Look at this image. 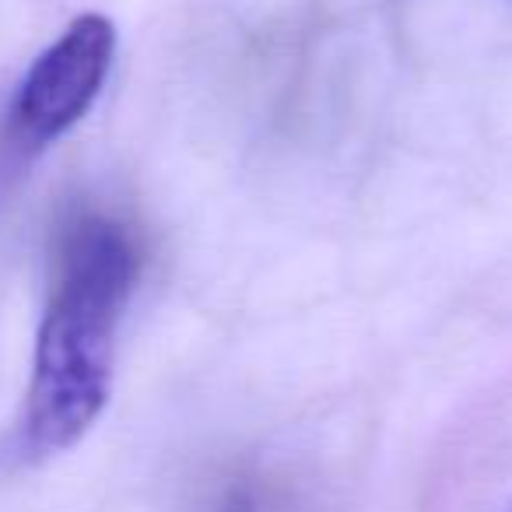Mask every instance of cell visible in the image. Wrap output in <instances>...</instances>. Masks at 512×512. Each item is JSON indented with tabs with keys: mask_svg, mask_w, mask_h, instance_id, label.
<instances>
[{
	"mask_svg": "<svg viewBox=\"0 0 512 512\" xmlns=\"http://www.w3.org/2000/svg\"><path fill=\"white\" fill-rule=\"evenodd\" d=\"M134 281L137 249L127 228L102 214L67 228L36 334L25 404L0 442L4 474L39 467L99 421L113 390L116 327Z\"/></svg>",
	"mask_w": 512,
	"mask_h": 512,
	"instance_id": "1",
	"label": "cell"
},
{
	"mask_svg": "<svg viewBox=\"0 0 512 512\" xmlns=\"http://www.w3.org/2000/svg\"><path fill=\"white\" fill-rule=\"evenodd\" d=\"M116 57V29L106 15H78L57 43H50L25 78L4 113V130L22 155H36L85 120L99 99Z\"/></svg>",
	"mask_w": 512,
	"mask_h": 512,
	"instance_id": "2",
	"label": "cell"
},
{
	"mask_svg": "<svg viewBox=\"0 0 512 512\" xmlns=\"http://www.w3.org/2000/svg\"><path fill=\"white\" fill-rule=\"evenodd\" d=\"M8 158H25V155L15 148V141L8 137V130L0 127V169H4V162H8Z\"/></svg>",
	"mask_w": 512,
	"mask_h": 512,
	"instance_id": "3",
	"label": "cell"
}]
</instances>
